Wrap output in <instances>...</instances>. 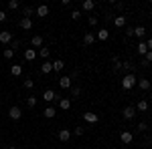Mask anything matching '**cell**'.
<instances>
[{
	"label": "cell",
	"instance_id": "1f68e13d",
	"mask_svg": "<svg viewBox=\"0 0 152 149\" xmlns=\"http://www.w3.org/2000/svg\"><path fill=\"white\" fill-rule=\"evenodd\" d=\"M26 105H28L31 109H35L37 107V97H28V99H26Z\"/></svg>",
	"mask_w": 152,
	"mask_h": 149
},
{
	"label": "cell",
	"instance_id": "4316f807",
	"mask_svg": "<svg viewBox=\"0 0 152 149\" xmlns=\"http://www.w3.org/2000/svg\"><path fill=\"white\" fill-rule=\"evenodd\" d=\"M43 115H45L47 119H53V117L57 115V111H55V107H47V109L43 111Z\"/></svg>",
	"mask_w": 152,
	"mask_h": 149
},
{
	"label": "cell",
	"instance_id": "f35d334b",
	"mask_svg": "<svg viewBox=\"0 0 152 149\" xmlns=\"http://www.w3.org/2000/svg\"><path fill=\"white\" fill-rule=\"evenodd\" d=\"M79 16H81V12H79V10H73V12H71V18H73V20H79Z\"/></svg>",
	"mask_w": 152,
	"mask_h": 149
},
{
	"label": "cell",
	"instance_id": "484cf974",
	"mask_svg": "<svg viewBox=\"0 0 152 149\" xmlns=\"http://www.w3.org/2000/svg\"><path fill=\"white\" fill-rule=\"evenodd\" d=\"M63 69H65V63H63L61 58H57V60H53V71H57V73H61Z\"/></svg>",
	"mask_w": 152,
	"mask_h": 149
},
{
	"label": "cell",
	"instance_id": "e575fe53",
	"mask_svg": "<svg viewBox=\"0 0 152 149\" xmlns=\"http://www.w3.org/2000/svg\"><path fill=\"white\" fill-rule=\"evenodd\" d=\"M35 87V81L33 79H24V89H33Z\"/></svg>",
	"mask_w": 152,
	"mask_h": 149
},
{
	"label": "cell",
	"instance_id": "cb8c5ba5",
	"mask_svg": "<svg viewBox=\"0 0 152 149\" xmlns=\"http://www.w3.org/2000/svg\"><path fill=\"white\" fill-rule=\"evenodd\" d=\"M10 75L12 77H20V75H23V67H20V65H12L10 67Z\"/></svg>",
	"mask_w": 152,
	"mask_h": 149
},
{
	"label": "cell",
	"instance_id": "f6af8a7d",
	"mask_svg": "<svg viewBox=\"0 0 152 149\" xmlns=\"http://www.w3.org/2000/svg\"><path fill=\"white\" fill-rule=\"evenodd\" d=\"M0 10H2V2H0Z\"/></svg>",
	"mask_w": 152,
	"mask_h": 149
},
{
	"label": "cell",
	"instance_id": "2e32d148",
	"mask_svg": "<svg viewBox=\"0 0 152 149\" xmlns=\"http://www.w3.org/2000/svg\"><path fill=\"white\" fill-rule=\"evenodd\" d=\"M51 71H53V63H51V60H45V63L41 65V73H43V75H49Z\"/></svg>",
	"mask_w": 152,
	"mask_h": 149
},
{
	"label": "cell",
	"instance_id": "7bdbcfd3",
	"mask_svg": "<svg viewBox=\"0 0 152 149\" xmlns=\"http://www.w3.org/2000/svg\"><path fill=\"white\" fill-rule=\"evenodd\" d=\"M146 46H148V50H152V38H148V42H146Z\"/></svg>",
	"mask_w": 152,
	"mask_h": 149
},
{
	"label": "cell",
	"instance_id": "ac0fdd59",
	"mask_svg": "<svg viewBox=\"0 0 152 149\" xmlns=\"http://www.w3.org/2000/svg\"><path fill=\"white\" fill-rule=\"evenodd\" d=\"M37 16H43V18L49 16V6H47V4H41V6L37 8Z\"/></svg>",
	"mask_w": 152,
	"mask_h": 149
},
{
	"label": "cell",
	"instance_id": "6da1fadb",
	"mask_svg": "<svg viewBox=\"0 0 152 149\" xmlns=\"http://www.w3.org/2000/svg\"><path fill=\"white\" fill-rule=\"evenodd\" d=\"M136 85H138V79H136V75H126V77L122 79V89H126V91H132Z\"/></svg>",
	"mask_w": 152,
	"mask_h": 149
},
{
	"label": "cell",
	"instance_id": "b9f144b4",
	"mask_svg": "<svg viewBox=\"0 0 152 149\" xmlns=\"http://www.w3.org/2000/svg\"><path fill=\"white\" fill-rule=\"evenodd\" d=\"M89 24L95 26V24H97V18H95V16H89Z\"/></svg>",
	"mask_w": 152,
	"mask_h": 149
},
{
	"label": "cell",
	"instance_id": "7c38bea8",
	"mask_svg": "<svg viewBox=\"0 0 152 149\" xmlns=\"http://www.w3.org/2000/svg\"><path fill=\"white\" fill-rule=\"evenodd\" d=\"M148 107H150L148 101H146V99H142V101H138V105H136V111H138V113H146V111H148Z\"/></svg>",
	"mask_w": 152,
	"mask_h": 149
},
{
	"label": "cell",
	"instance_id": "d4e9b609",
	"mask_svg": "<svg viewBox=\"0 0 152 149\" xmlns=\"http://www.w3.org/2000/svg\"><path fill=\"white\" fill-rule=\"evenodd\" d=\"M134 36H136V38H144V36H146V28H144V26H136V28H134Z\"/></svg>",
	"mask_w": 152,
	"mask_h": 149
},
{
	"label": "cell",
	"instance_id": "4fadbf2b",
	"mask_svg": "<svg viewBox=\"0 0 152 149\" xmlns=\"http://www.w3.org/2000/svg\"><path fill=\"white\" fill-rule=\"evenodd\" d=\"M94 42H95V35L94 32H85V35H83V45L85 46L94 45Z\"/></svg>",
	"mask_w": 152,
	"mask_h": 149
},
{
	"label": "cell",
	"instance_id": "5bb4252c",
	"mask_svg": "<svg viewBox=\"0 0 152 149\" xmlns=\"http://www.w3.org/2000/svg\"><path fill=\"white\" fill-rule=\"evenodd\" d=\"M43 99H45L47 103H51V101H55V99H57V95H55V91H51V89H47V91L43 93Z\"/></svg>",
	"mask_w": 152,
	"mask_h": 149
},
{
	"label": "cell",
	"instance_id": "ee69618b",
	"mask_svg": "<svg viewBox=\"0 0 152 149\" xmlns=\"http://www.w3.org/2000/svg\"><path fill=\"white\" fill-rule=\"evenodd\" d=\"M8 149H18V147H14V145H10V147H8Z\"/></svg>",
	"mask_w": 152,
	"mask_h": 149
},
{
	"label": "cell",
	"instance_id": "83f0119b",
	"mask_svg": "<svg viewBox=\"0 0 152 149\" xmlns=\"http://www.w3.org/2000/svg\"><path fill=\"white\" fill-rule=\"evenodd\" d=\"M112 69H114V73L122 69V60H120L118 57H114V58H112Z\"/></svg>",
	"mask_w": 152,
	"mask_h": 149
},
{
	"label": "cell",
	"instance_id": "603a6c76",
	"mask_svg": "<svg viewBox=\"0 0 152 149\" xmlns=\"http://www.w3.org/2000/svg\"><path fill=\"white\" fill-rule=\"evenodd\" d=\"M95 38H97V40H107V38H110V30H107V28H102V30L95 35Z\"/></svg>",
	"mask_w": 152,
	"mask_h": 149
},
{
	"label": "cell",
	"instance_id": "4dcf8cb0",
	"mask_svg": "<svg viewBox=\"0 0 152 149\" xmlns=\"http://www.w3.org/2000/svg\"><path fill=\"white\" fill-rule=\"evenodd\" d=\"M12 57H14V48L12 46L10 48H4V58H12Z\"/></svg>",
	"mask_w": 152,
	"mask_h": 149
},
{
	"label": "cell",
	"instance_id": "74e56055",
	"mask_svg": "<svg viewBox=\"0 0 152 149\" xmlns=\"http://www.w3.org/2000/svg\"><path fill=\"white\" fill-rule=\"evenodd\" d=\"M136 129H138V131H140V133H144V131H146V129H148V125H146V123H144V121H142V123H138V127H136Z\"/></svg>",
	"mask_w": 152,
	"mask_h": 149
},
{
	"label": "cell",
	"instance_id": "60d3db41",
	"mask_svg": "<svg viewBox=\"0 0 152 149\" xmlns=\"http://www.w3.org/2000/svg\"><path fill=\"white\" fill-rule=\"evenodd\" d=\"M61 6H63V8H67V6H71V0H61Z\"/></svg>",
	"mask_w": 152,
	"mask_h": 149
},
{
	"label": "cell",
	"instance_id": "52a82bcc",
	"mask_svg": "<svg viewBox=\"0 0 152 149\" xmlns=\"http://www.w3.org/2000/svg\"><path fill=\"white\" fill-rule=\"evenodd\" d=\"M59 87H61L63 91L71 89V87H73V85H71V77H61V79H59Z\"/></svg>",
	"mask_w": 152,
	"mask_h": 149
},
{
	"label": "cell",
	"instance_id": "ba28073f",
	"mask_svg": "<svg viewBox=\"0 0 152 149\" xmlns=\"http://www.w3.org/2000/svg\"><path fill=\"white\" fill-rule=\"evenodd\" d=\"M122 69L126 71L128 75H134V71H136V65H134V63H130V60H122Z\"/></svg>",
	"mask_w": 152,
	"mask_h": 149
},
{
	"label": "cell",
	"instance_id": "7a4b0ae2",
	"mask_svg": "<svg viewBox=\"0 0 152 149\" xmlns=\"http://www.w3.org/2000/svg\"><path fill=\"white\" fill-rule=\"evenodd\" d=\"M12 42V32L10 30H2L0 32V45H10Z\"/></svg>",
	"mask_w": 152,
	"mask_h": 149
},
{
	"label": "cell",
	"instance_id": "277c9868",
	"mask_svg": "<svg viewBox=\"0 0 152 149\" xmlns=\"http://www.w3.org/2000/svg\"><path fill=\"white\" fill-rule=\"evenodd\" d=\"M120 141H122L124 145H130V143L134 141V135H132L130 131H122V133H120Z\"/></svg>",
	"mask_w": 152,
	"mask_h": 149
},
{
	"label": "cell",
	"instance_id": "8992f818",
	"mask_svg": "<svg viewBox=\"0 0 152 149\" xmlns=\"http://www.w3.org/2000/svg\"><path fill=\"white\" fill-rule=\"evenodd\" d=\"M31 48H43V36L41 35H35L31 38Z\"/></svg>",
	"mask_w": 152,
	"mask_h": 149
},
{
	"label": "cell",
	"instance_id": "836d02e7",
	"mask_svg": "<svg viewBox=\"0 0 152 149\" xmlns=\"http://www.w3.org/2000/svg\"><path fill=\"white\" fill-rule=\"evenodd\" d=\"M81 95V87H71V97H79Z\"/></svg>",
	"mask_w": 152,
	"mask_h": 149
},
{
	"label": "cell",
	"instance_id": "5b68a950",
	"mask_svg": "<svg viewBox=\"0 0 152 149\" xmlns=\"http://www.w3.org/2000/svg\"><path fill=\"white\" fill-rule=\"evenodd\" d=\"M122 117H124V119H134V117H136V107H124Z\"/></svg>",
	"mask_w": 152,
	"mask_h": 149
},
{
	"label": "cell",
	"instance_id": "d6a6232c",
	"mask_svg": "<svg viewBox=\"0 0 152 149\" xmlns=\"http://www.w3.org/2000/svg\"><path fill=\"white\" fill-rule=\"evenodd\" d=\"M18 6H20V2H18V0H10V2H8V8H10V10H16Z\"/></svg>",
	"mask_w": 152,
	"mask_h": 149
},
{
	"label": "cell",
	"instance_id": "3957f363",
	"mask_svg": "<svg viewBox=\"0 0 152 149\" xmlns=\"http://www.w3.org/2000/svg\"><path fill=\"white\" fill-rule=\"evenodd\" d=\"M8 117H10L12 121H18V119L23 117V111H20V107H10V111H8Z\"/></svg>",
	"mask_w": 152,
	"mask_h": 149
},
{
	"label": "cell",
	"instance_id": "7402d4cb",
	"mask_svg": "<svg viewBox=\"0 0 152 149\" xmlns=\"http://www.w3.org/2000/svg\"><path fill=\"white\" fill-rule=\"evenodd\" d=\"M138 87H140L142 91H148V89L152 87V83L148 79H138Z\"/></svg>",
	"mask_w": 152,
	"mask_h": 149
},
{
	"label": "cell",
	"instance_id": "8fae6325",
	"mask_svg": "<svg viewBox=\"0 0 152 149\" xmlns=\"http://www.w3.org/2000/svg\"><path fill=\"white\" fill-rule=\"evenodd\" d=\"M20 28H23V30H31V28H33V18L23 16V18H20Z\"/></svg>",
	"mask_w": 152,
	"mask_h": 149
},
{
	"label": "cell",
	"instance_id": "ab89813d",
	"mask_svg": "<svg viewBox=\"0 0 152 149\" xmlns=\"http://www.w3.org/2000/svg\"><path fill=\"white\" fill-rule=\"evenodd\" d=\"M6 18H8V16H6V12H4V10H0V22H4Z\"/></svg>",
	"mask_w": 152,
	"mask_h": 149
},
{
	"label": "cell",
	"instance_id": "44dd1931",
	"mask_svg": "<svg viewBox=\"0 0 152 149\" xmlns=\"http://www.w3.org/2000/svg\"><path fill=\"white\" fill-rule=\"evenodd\" d=\"M59 107H61L63 111H69V109H71V99H69V97L61 99V101H59Z\"/></svg>",
	"mask_w": 152,
	"mask_h": 149
},
{
	"label": "cell",
	"instance_id": "30bf717a",
	"mask_svg": "<svg viewBox=\"0 0 152 149\" xmlns=\"http://www.w3.org/2000/svg\"><path fill=\"white\" fill-rule=\"evenodd\" d=\"M71 135H73V133H71L69 129H61V131H59V141H63V143H67V141L71 139Z\"/></svg>",
	"mask_w": 152,
	"mask_h": 149
},
{
	"label": "cell",
	"instance_id": "ffe728a7",
	"mask_svg": "<svg viewBox=\"0 0 152 149\" xmlns=\"http://www.w3.org/2000/svg\"><path fill=\"white\" fill-rule=\"evenodd\" d=\"M136 53H138V55H142V57L148 53V46H146V42H144V40H140V42H138V46H136Z\"/></svg>",
	"mask_w": 152,
	"mask_h": 149
},
{
	"label": "cell",
	"instance_id": "d6986e66",
	"mask_svg": "<svg viewBox=\"0 0 152 149\" xmlns=\"http://www.w3.org/2000/svg\"><path fill=\"white\" fill-rule=\"evenodd\" d=\"M114 26L124 28V26H126V16H114Z\"/></svg>",
	"mask_w": 152,
	"mask_h": 149
},
{
	"label": "cell",
	"instance_id": "9a60e30c",
	"mask_svg": "<svg viewBox=\"0 0 152 149\" xmlns=\"http://www.w3.org/2000/svg\"><path fill=\"white\" fill-rule=\"evenodd\" d=\"M83 119H85L87 123H97V121H99L97 113H83Z\"/></svg>",
	"mask_w": 152,
	"mask_h": 149
},
{
	"label": "cell",
	"instance_id": "f546056e",
	"mask_svg": "<svg viewBox=\"0 0 152 149\" xmlns=\"http://www.w3.org/2000/svg\"><path fill=\"white\" fill-rule=\"evenodd\" d=\"M49 53H51V48H49V46H43V48L39 50V55H41L43 58H49Z\"/></svg>",
	"mask_w": 152,
	"mask_h": 149
},
{
	"label": "cell",
	"instance_id": "8d00e7d4",
	"mask_svg": "<svg viewBox=\"0 0 152 149\" xmlns=\"http://www.w3.org/2000/svg\"><path fill=\"white\" fill-rule=\"evenodd\" d=\"M23 12H24V16H26V18H31V14H33V8H31V6H24Z\"/></svg>",
	"mask_w": 152,
	"mask_h": 149
},
{
	"label": "cell",
	"instance_id": "e0dca14e",
	"mask_svg": "<svg viewBox=\"0 0 152 149\" xmlns=\"http://www.w3.org/2000/svg\"><path fill=\"white\" fill-rule=\"evenodd\" d=\"M94 8H95V2H94V0H83V2H81V10L89 12V10H94Z\"/></svg>",
	"mask_w": 152,
	"mask_h": 149
},
{
	"label": "cell",
	"instance_id": "f1b7e54d",
	"mask_svg": "<svg viewBox=\"0 0 152 149\" xmlns=\"http://www.w3.org/2000/svg\"><path fill=\"white\" fill-rule=\"evenodd\" d=\"M148 63H152V50H148V53L142 57V65H144V67H146Z\"/></svg>",
	"mask_w": 152,
	"mask_h": 149
},
{
	"label": "cell",
	"instance_id": "d590c367",
	"mask_svg": "<svg viewBox=\"0 0 152 149\" xmlns=\"http://www.w3.org/2000/svg\"><path fill=\"white\" fill-rule=\"evenodd\" d=\"M71 133H73L75 137H81V135H83V129H81V127H75V129H73Z\"/></svg>",
	"mask_w": 152,
	"mask_h": 149
},
{
	"label": "cell",
	"instance_id": "9c48e42d",
	"mask_svg": "<svg viewBox=\"0 0 152 149\" xmlns=\"http://www.w3.org/2000/svg\"><path fill=\"white\" fill-rule=\"evenodd\" d=\"M37 55H39V53H37L35 48H26V50H24V60H28V63H33V60L37 58Z\"/></svg>",
	"mask_w": 152,
	"mask_h": 149
}]
</instances>
